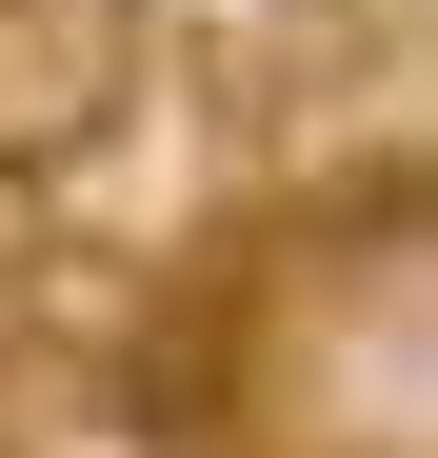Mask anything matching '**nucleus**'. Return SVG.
I'll return each mask as SVG.
<instances>
[]
</instances>
